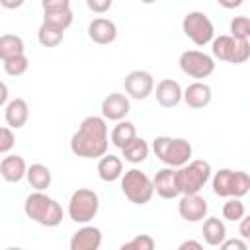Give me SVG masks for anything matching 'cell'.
I'll return each mask as SVG.
<instances>
[{"mask_svg":"<svg viewBox=\"0 0 250 250\" xmlns=\"http://www.w3.org/2000/svg\"><path fill=\"white\" fill-rule=\"evenodd\" d=\"M105 121V117L98 115L84 117L78 131L70 137V150L80 158H102L107 154L109 131Z\"/></svg>","mask_w":250,"mask_h":250,"instance_id":"6da1fadb","label":"cell"},{"mask_svg":"<svg viewBox=\"0 0 250 250\" xmlns=\"http://www.w3.org/2000/svg\"><path fill=\"white\" fill-rule=\"evenodd\" d=\"M23 211L27 219L35 221L41 227H59L62 223V207L59 205V201L39 189L25 197Z\"/></svg>","mask_w":250,"mask_h":250,"instance_id":"7a4b0ae2","label":"cell"},{"mask_svg":"<svg viewBox=\"0 0 250 250\" xmlns=\"http://www.w3.org/2000/svg\"><path fill=\"white\" fill-rule=\"evenodd\" d=\"M152 150L160 162L172 168H182L191 160V143L186 139H172V137H156L152 143Z\"/></svg>","mask_w":250,"mask_h":250,"instance_id":"3957f363","label":"cell"},{"mask_svg":"<svg viewBox=\"0 0 250 250\" xmlns=\"http://www.w3.org/2000/svg\"><path fill=\"white\" fill-rule=\"evenodd\" d=\"M180 193H199L211 178V164L207 160H189L182 168H176Z\"/></svg>","mask_w":250,"mask_h":250,"instance_id":"277c9868","label":"cell"},{"mask_svg":"<svg viewBox=\"0 0 250 250\" xmlns=\"http://www.w3.org/2000/svg\"><path fill=\"white\" fill-rule=\"evenodd\" d=\"M121 191L131 203L145 205L154 195V184L145 172H141L139 168H131L121 176Z\"/></svg>","mask_w":250,"mask_h":250,"instance_id":"5b68a950","label":"cell"},{"mask_svg":"<svg viewBox=\"0 0 250 250\" xmlns=\"http://www.w3.org/2000/svg\"><path fill=\"white\" fill-rule=\"evenodd\" d=\"M98 209H100V197H98V193L94 189L80 188V189H76L70 195V201H68V217L74 223H80V225L90 223L98 215Z\"/></svg>","mask_w":250,"mask_h":250,"instance_id":"8992f818","label":"cell"},{"mask_svg":"<svg viewBox=\"0 0 250 250\" xmlns=\"http://www.w3.org/2000/svg\"><path fill=\"white\" fill-rule=\"evenodd\" d=\"M182 31L189 41H193L199 47H203L215 39L213 21L203 12H197V10L186 14V18L182 20Z\"/></svg>","mask_w":250,"mask_h":250,"instance_id":"52a82bcc","label":"cell"},{"mask_svg":"<svg viewBox=\"0 0 250 250\" xmlns=\"http://www.w3.org/2000/svg\"><path fill=\"white\" fill-rule=\"evenodd\" d=\"M180 70L191 78H207L213 74L215 70V61L211 55L197 51V49H189L184 51L180 55Z\"/></svg>","mask_w":250,"mask_h":250,"instance_id":"ba28073f","label":"cell"},{"mask_svg":"<svg viewBox=\"0 0 250 250\" xmlns=\"http://www.w3.org/2000/svg\"><path fill=\"white\" fill-rule=\"evenodd\" d=\"M125 92L133 100H146L154 90V78L146 70H131L123 80Z\"/></svg>","mask_w":250,"mask_h":250,"instance_id":"9c48e42d","label":"cell"},{"mask_svg":"<svg viewBox=\"0 0 250 250\" xmlns=\"http://www.w3.org/2000/svg\"><path fill=\"white\" fill-rule=\"evenodd\" d=\"M207 201L199 193H186L178 203V213L188 223H199L207 217Z\"/></svg>","mask_w":250,"mask_h":250,"instance_id":"30bf717a","label":"cell"},{"mask_svg":"<svg viewBox=\"0 0 250 250\" xmlns=\"http://www.w3.org/2000/svg\"><path fill=\"white\" fill-rule=\"evenodd\" d=\"M129 111H131V104L125 94L111 92L102 102V117H105L107 121H121L127 117Z\"/></svg>","mask_w":250,"mask_h":250,"instance_id":"8fae6325","label":"cell"},{"mask_svg":"<svg viewBox=\"0 0 250 250\" xmlns=\"http://www.w3.org/2000/svg\"><path fill=\"white\" fill-rule=\"evenodd\" d=\"M152 184H154V193L160 195L162 199H174L180 193V188H178V178H176V168L172 166H166L162 170L156 172V176L152 178Z\"/></svg>","mask_w":250,"mask_h":250,"instance_id":"7c38bea8","label":"cell"},{"mask_svg":"<svg viewBox=\"0 0 250 250\" xmlns=\"http://www.w3.org/2000/svg\"><path fill=\"white\" fill-rule=\"evenodd\" d=\"M70 250H98L102 246V230L94 225H84L78 229L68 242Z\"/></svg>","mask_w":250,"mask_h":250,"instance_id":"4fadbf2b","label":"cell"},{"mask_svg":"<svg viewBox=\"0 0 250 250\" xmlns=\"http://www.w3.org/2000/svg\"><path fill=\"white\" fill-rule=\"evenodd\" d=\"M88 37L98 45H109L117 37V25L107 18H96L88 23Z\"/></svg>","mask_w":250,"mask_h":250,"instance_id":"5bb4252c","label":"cell"},{"mask_svg":"<svg viewBox=\"0 0 250 250\" xmlns=\"http://www.w3.org/2000/svg\"><path fill=\"white\" fill-rule=\"evenodd\" d=\"M154 96H156V102L162 107H176L184 100V90H182V86L176 80L164 78V80H160L156 84Z\"/></svg>","mask_w":250,"mask_h":250,"instance_id":"9a60e30c","label":"cell"},{"mask_svg":"<svg viewBox=\"0 0 250 250\" xmlns=\"http://www.w3.org/2000/svg\"><path fill=\"white\" fill-rule=\"evenodd\" d=\"M4 119L6 125L12 129H21L29 119V105L23 98H14L4 105Z\"/></svg>","mask_w":250,"mask_h":250,"instance_id":"2e32d148","label":"cell"},{"mask_svg":"<svg viewBox=\"0 0 250 250\" xmlns=\"http://www.w3.org/2000/svg\"><path fill=\"white\" fill-rule=\"evenodd\" d=\"M0 174L6 182L18 184L27 174V164L20 154H6L0 162Z\"/></svg>","mask_w":250,"mask_h":250,"instance_id":"e0dca14e","label":"cell"},{"mask_svg":"<svg viewBox=\"0 0 250 250\" xmlns=\"http://www.w3.org/2000/svg\"><path fill=\"white\" fill-rule=\"evenodd\" d=\"M211 98H213L211 88L205 82H193V84H189L184 90V102L189 107H193V109H201V107L209 105L211 104Z\"/></svg>","mask_w":250,"mask_h":250,"instance_id":"ac0fdd59","label":"cell"},{"mask_svg":"<svg viewBox=\"0 0 250 250\" xmlns=\"http://www.w3.org/2000/svg\"><path fill=\"white\" fill-rule=\"evenodd\" d=\"M98 176L104 182H115L123 176V162L115 154H104L98 162Z\"/></svg>","mask_w":250,"mask_h":250,"instance_id":"d6986e66","label":"cell"},{"mask_svg":"<svg viewBox=\"0 0 250 250\" xmlns=\"http://www.w3.org/2000/svg\"><path fill=\"white\" fill-rule=\"evenodd\" d=\"M225 238H227L225 223L221 219H217V217H207L203 221V240L209 246H221Z\"/></svg>","mask_w":250,"mask_h":250,"instance_id":"ffe728a7","label":"cell"},{"mask_svg":"<svg viewBox=\"0 0 250 250\" xmlns=\"http://www.w3.org/2000/svg\"><path fill=\"white\" fill-rule=\"evenodd\" d=\"M25 178H27L29 186H31L33 189H39V191H45V189L51 186V180H53L51 170H49L45 164H39V162L27 166Z\"/></svg>","mask_w":250,"mask_h":250,"instance_id":"44dd1931","label":"cell"},{"mask_svg":"<svg viewBox=\"0 0 250 250\" xmlns=\"http://www.w3.org/2000/svg\"><path fill=\"white\" fill-rule=\"evenodd\" d=\"M137 137V129H135V125L131 123V121H117V125L111 129V133H109V141H111V145L113 146H117V148H123L127 143H131L133 139Z\"/></svg>","mask_w":250,"mask_h":250,"instance_id":"7402d4cb","label":"cell"},{"mask_svg":"<svg viewBox=\"0 0 250 250\" xmlns=\"http://www.w3.org/2000/svg\"><path fill=\"white\" fill-rule=\"evenodd\" d=\"M121 154H123V158H125L127 162L139 164V162L146 160V156H148V145H146L145 139L135 137L131 143H127V145L121 148Z\"/></svg>","mask_w":250,"mask_h":250,"instance_id":"603a6c76","label":"cell"},{"mask_svg":"<svg viewBox=\"0 0 250 250\" xmlns=\"http://www.w3.org/2000/svg\"><path fill=\"white\" fill-rule=\"evenodd\" d=\"M25 53V45L23 39L20 35L14 33H4L0 37V59H10V57H18Z\"/></svg>","mask_w":250,"mask_h":250,"instance_id":"cb8c5ba5","label":"cell"},{"mask_svg":"<svg viewBox=\"0 0 250 250\" xmlns=\"http://www.w3.org/2000/svg\"><path fill=\"white\" fill-rule=\"evenodd\" d=\"M64 37V29L57 27V25H51L47 21H43L39 25V31H37V39L43 47H57Z\"/></svg>","mask_w":250,"mask_h":250,"instance_id":"d4e9b609","label":"cell"},{"mask_svg":"<svg viewBox=\"0 0 250 250\" xmlns=\"http://www.w3.org/2000/svg\"><path fill=\"white\" fill-rule=\"evenodd\" d=\"M232 176H234V170H230V168H223V170L215 172V176H213V191H215V195H219V197H230V191H232Z\"/></svg>","mask_w":250,"mask_h":250,"instance_id":"484cf974","label":"cell"},{"mask_svg":"<svg viewBox=\"0 0 250 250\" xmlns=\"http://www.w3.org/2000/svg\"><path fill=\"white\" fill-rule=\"evenodd\" d=\"M232 45H234V37L232 35H219L211 41V51H213V57H217L219 61H227L230 59V53H232Z\"/></svg>","mask_w":250,"mask_h":250,"instance_id":"4316f807","label":"cell"},{"mask_svg":"<svg viewBox=\"0 0 250 250\" xmlns=\"http://www.w3.org/2000/svg\"><path fill=\"white\" fill-rule=\"evenodd\" d=\"M244 215H246V209H244V203L240 201V197H229L227 203L223 205V219H227V221L236 223Z\"/></svg>","mask_w":250,"mask_h":250,"instance_id":"83f0119b","label":"cell"},{"mask_svg":"<svg viewBox=\"0 0 250 250\" xmlns=\"http://www.w3.org/2000/svg\"><path fill=\"white\" fill-rule=\"evenodd\" d=\"M2 64H4V72L10 74V76H21V74L29 68V61H27L25 53H23V55H18V57L4 59Z\"/></svg>","mask_w":250,"mask_h":250,"instance_id":"f1b7e54d","label":"cell"},{"mask_svg":"<svg viewBox=\"0 0 250 250\" xmlns=\"http://www.w3.org/2000/svg\"><path fill=\"white\" fill-rule=\"evenodd\" d=\"M72 20H74V16H72L70 8L68 10H59V12H45V16H43V21H47L51 25H57L61 29L70 27Z\"/></svg>","mask_w":250,"mask_h":250,"instance_id":"f546056e","label":"cell"},{"mask_svg":"<svg viewBox=\"0 0 250 250\" xmlns=\"http://www.w3.org/2000/svg\"><path fill=\"white\" fill-rule=\"evenodd\" d=\"M248 59H250V41L234 37V45H232V53H230L229 62L230 64H242Z\"/></svg>","mask_w":250,"mask_h":250,"instance_id":"4dcf8cb0","label":"cell"},{"mask_svg":"<svg viewBox=\"0 0 250 250\" xmlns=\"http://www.w3.org/2000/svg\"><path fill=\"white\" fill-rule=\"evenodd\" d=\"M250 191V176L242 170H234V176H232V191H230V197H242Z\"/></svg>","mask_w":250,"mask_h":250,"instance_id":"1f68e13d","label":"cell"},{"mask_svg":"<svg viewBox=\"0 0 250 250\" xmlns=\"http://www.w3.org/2000/svg\"><path fill=\"white\" fill-rule=\"evenodd\" d=\"M156 246L154 238L148 234H137L135 238H131L129 242L121 244V250H152Z\"/></svg>","mask_w":250,"mask_h":250,"instance_id":"d6a6232c","label":"cell"},{"mask_svg":"<svg viewBox=\"0 0 250 250\" xmlns=\"http://www.w3.org/2000/svg\"><path fill=\"white\" fill-rule=\"evenodd\" d=\"M230 35L238 39H250V18L236 16L230 21Z\"/></svg>","mask_w":250,"mask_h":250,"instance_id":"836d02e7","label":"cell"},{"mask_svg":"<svg viewBox=\"0 0 250 250\" xmlns=\"http://www.w3.org/2000/svg\"><path fill=\"white\" fill-rule=\"evenodd\" d=\"M14 143H16V137L12 133V127L10 125H4L0 129V152L2 154H8L12 150V146H14Z\"/></svg>","mask_w":250,"mask_h":250,"instance_id":"e575fe53","label":"cell"},{"mask_svg":"<svg viewBox=\"0 0 250 250\" xmlns=\"http://www.w3.org/2000/svg\"><path fill=\"white\" fill-rule=\"evenodd\" d=\"M43 12H59V10H68L70 0H41Z\"/></svg>","mask_w":250,"mask_h":250,"instance_id":"d590c367","label":"cell"},{"mask_svg":"<svg viewBox=\"0 0 250 250\" xmlns=\"http://www.w3.org/2000/svg\"><path fill=\"white\" fill-rule=\"evenodd\" d=\"M111 4H113V0H86V6L94 14H105L111 8Z\"/></svg>","mask_w":250,"mask_h":250,"instance_id":"8d00e7d4","label":"cell"},{"mask_svg":"<svg viewBox=\"0 0 250 250\" xmlns=\"http://www.w3.org/2000/svg\"><path fill=\"white\" fill-rule=\"evenodd\" d=\"M221 248L223 250H246L248 248V240H244V238H225Z\"/></svg>","mask_w":250,"mask_h":250,"instance_id":"74e56055","label":"cell"},{"mask_svg":"<svg viewBox=\"0 0 250 250\" xmlns=\"http://www.w3.org/2000/svg\"><path fill=\"white\" fill-rule=\"evenodd\" d=\"M238 232L244 240H250V215H244L238 221Z\"/></svg>","mask_w":250,"mask_h":250,"instance_id":"f35d334b","label":"cell"},{"mask_svg":"<svg viewBox=\"0 0 250 250\" xmlns=\"http://www.w3.org/2000/svg\"><path fill=\"white\" fill-rule=\"evenodd\" d=\"M23 2H25V0H0L2 8H6V10H16V8L23 6Z\"/></svg>","mask_w":250,"mask_h":250,"instance_id":"ab89813d","label":"cell"},{"mask_svg":"<svg viewBox=\"0 0 250 250\" xmlns=\"http://www.w3.org/2000/svg\"><path fill=\"white\" fill-rule=\"evenodd\" d=\"M217 2H219L223 8H227V10H234V8H240L244 0H217Z\"/></svg>","mask_w":250,"mask_h":250,"instance_id":"60d3db41","label":"cell"},{"mask_svg":"<svg viewBox=\"0 0 250 250\" xmlns=\"http://www.w3.org/2000/svg\"><path fill=\"white\" fill-rule=\"evenodd\" d=\"M180 250H188V248H195V250H201V242H197V240H184L180 246H178Z\"/></svg>","mask_w":250,"mask_h":250,"instance_id":"b9f144b4","label":"cell"},{"mask_svg":"<svg viewBox=\"0 0 250 250\" xmlns=\"http://www.w3.org/2000/svg\"><path fill=\"white\" fill-rule=\"evenodd\" d=\"M0 88H2V94H0V104H2V105H6V104L10 102V100H8V86H6V82H2V86H0Z\"/></svg>","mask_w":250,"mask_h":250,"instance_id":"7bdbcfd3","label":"cell"},{"mask_svg":"<svg viewBox=\"0 0 250 250\" xmlns=\"http://www.w3.org/2000/svg\"><path fill=\"white\" fill-rule=\"evenodd\" d=\"M143 4H152V2H156V0H141Z\"/></svg>","mask_w":250,"mask_h":250,"instance_id":"ee69618b","label":"cell"},{"mask_svg":"<svg viewBox=\"0 0 250 250\" xmlns=\"http://www.w3.org/2000/svg\"><path fill=\"white\" fill-rule=\"evenodd\" d=\"M248 246H250V240H248Z\"/></svg>","mask_w":250,"mask_h":250,"instance_id":"f6af8a7d","label":"cell"}]
</instances>
